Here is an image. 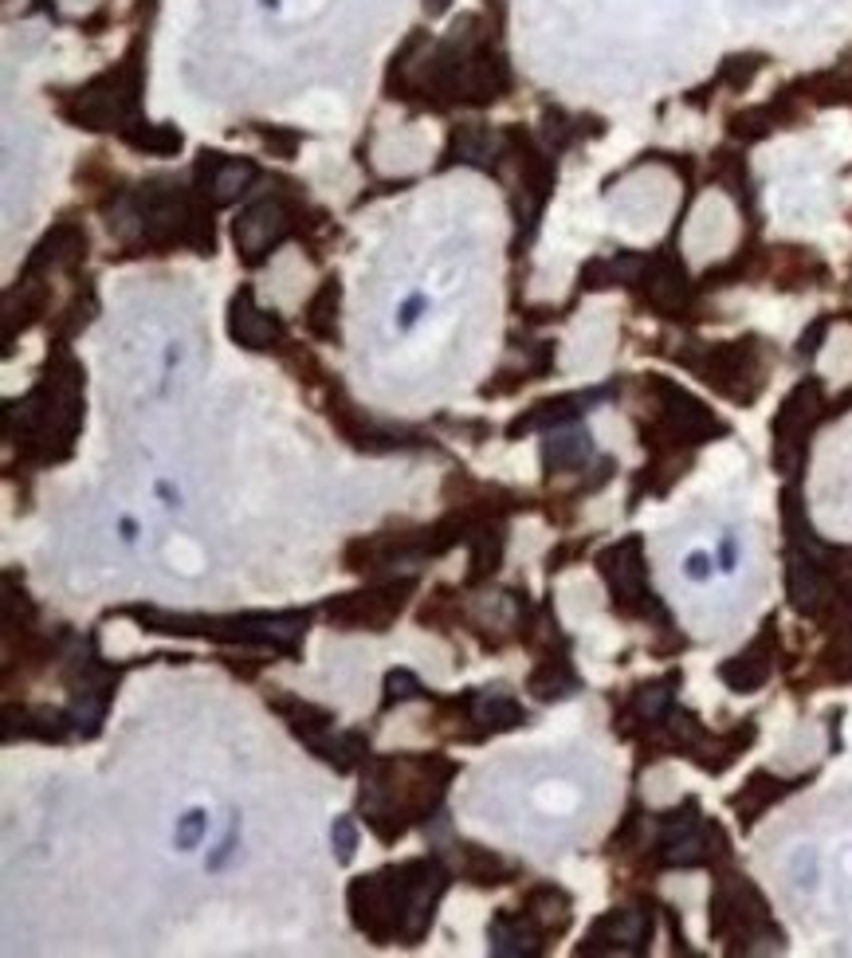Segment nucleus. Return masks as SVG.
I'll use <instances>...</instances> for the list:
<instances>
[{"label":"nucleus","mask_w":852,"mask_h":958,"mask_svg":"<svg viewBox=\"0 0 852 958\" xmlns=\"http://www.w3.org/2000/svg\"><path fill=\"white\" fill-rule=\"evenodd\" d=\"M731 130L739 134V138H763V134H770V122H766V111H751V114H739V119L731 122Z\"/></svg>","instance_id":"35"},{"label":"nucleus","mask_w":852,"mask_h":958,"mask_svg":"<svg viewBox=\"0 0 852 958\" xmlns=\"http://www.w3.org/2000/svg\"><path fill=\"white\" fill-rule=\"evenodd\" d=\"M90 314H95V295H75V303L63 311V319L55 323V331H60V338H71V334L79 331V326L90 323Z\"/></svg>","instance_id":"32"},{"label":"nucleus","mask_w":852,"mask_h":958,"mask_svg":"<svg viewBox=\"0 0 852 958\" xmlns=\"http://www.w3.org/2000/svg\"><path fill=\"white\" fill-rule=\"evenodd\" d=\"M672 687H676V676H668L664 684L637 687V696H632V711H637L644 723H664V719L672 716Z\"/></svg>","instance_id":"30"},{"label":"nucleus","mask_w":852,"mask_h":958,"mask_svg":"<svg viewBox=\"0 0 852 958\" xmlns=\"http://www.w3.org/2000/svg\"><path fill=\"white\" fill-rule=\"evenodd\" d=\"M590 456H593V440L585 428H551V440L542 445V464H546V472L585 468Z\"/></svg>","instance_id":"21"},{"label":"nucleus","mask_w":852,"mask_h":958,"mask_svg":"<svg viewBox=\"0 0 852 958\" xmlns=\"http://www.w3.org/2000/svg\"><path fill=\"white\" fill-rule=\"evenodd\" d=\"M263 141H268V146H275V150H280V153H292V150H295V141H299V134L263 130Z\"/></svg>","instance_id":"39"},{"label":"nucleus","mask_w":852,"mask_h":958,"mask_svg":"<svg viewBox=\"0 0 852 958\" xmlns=\"http://www.w3.org/2000/svg\"><path fill=\"white\" fill-rule=\"evenodd\" d=\"M138 102H141V67L134 60L119 63L114 71H102L90 83H83L79 91L63 95L60 114L79 126V130H126L131 122H138Z\"/></svg>","instance_id":"4"},{"label":"nucleus","mask_w":852,"mask_h":958,"mask_svg":"<svg viewBox=\"0 0 852 958\" xmlns=\"http://www.w3.org/2000/svg\"><path fill=\"white\" fill-rule=\"evenodd\" d=\"M421 692H424L421 680L412 676L409 668H397V672H390V676H385V704H382V707L405 704V699L421 696Z\"/></svg>","instance_id":"31"},{"label":"nucleus","mask_w":852,"mask_h":958,"mask_svg":"<svg viewBox=\"0 0 852 958\" xmlns=\"http://www.w3.org/2000/svg\"><path fill=\"white\" fill-rule=\"evenodd\" d=\"M412 585H417L412 577H397V582L370 585V589H358V594H342L334 601H326V617L342 629L385 633L405 609V601H409Z\"/></svg>","instance_id":"7"},{"label":"nucleus","mask_w":852,"mask_h":958,"mask_svg":"<svg viewBox=\"0 0 852 958\" xmlns=\"http://www.w3.org/2000/svg\"><path fill=\"white\" fill-rule=\"evenodd\" d=\"M652 394L660 397V424L676 440H683V445H703V440L727 433L719 416L703 401H695L688 389H680V385L656 377V382H652Z\"/></svg>","instance_id":"10"},{"label":"nucleus","mask_w":852,"mask_h":958,"mask_svg":"<svg viewBox=\"0 0 852 958\" xmlns=\"http://www.w3.org/2000/svg\"><path fill=\"white\" fill-rule=\"evenodd\" d=\"M641 279L649 283V287H644V295H649V303L656 307V311L672 314V311H680V307L688 303V275H683V268L672 260V256L652 260L649 268H644Z\"/></svg>","instance_id":"19"},{"label":"nucleus","mask_w":852,"mask_h":958,"mask_svg":"<svg viewBox=\"0 0 852 958\" xmlns=\"http://www.w3.org/2000/svg\"><path fill=\"white\" fill-rule=\"evenodd\" d=\"M522 916L531 919L542 935H561L566 923H570V896L554 888V884H539V888H531L527 904H522Z\"/></svg>","instance_id":"23"},{"label":"nucleus","mask_w":852,"mask_h":958,"mask_svg":"<svg viewBox=\"0 0 852 958\" xmlns=\"http://www.w3.org/2000/svg\"><path fill=\"white\" fill-rule=\"evenodd\" d=\"M503 562V531L492 523H483L476 535H471V570H468V585H480L483 577H492Z\"/></svg>","instance_id":"26"},{"label":"nucleus","mask_w":852,"mask_h":958,"mask_svg":"<svg viewBox=\"0 0 852 958\" xmlns=\"http://www.w3.org/2000/svg\"><path fill=\"white\" fill-rule=\"evenodd\" d=\"M448 4L452 0H424V12H429V16H441V12H448Z\"/></svg>","instance_id":"41"},{"label":"nucleus","mask_w":852,"mask_h":958,"mask_svg":"<svg viewBox=\"0 0 852 958\" xmlns=\"http://www.w3.org/2000/svg\"><path fill=\"white\" fill-rule=\"evenodd\" d=\"M4 421H9V436L32 460L51 464L71 456L83 424V365L63 346H55L40 385L28 397L12 401Z\"/></svg>","instance_id":"2"},{"label":"nucleus","mask_w":852,"mask_h":958,"mask_svg":"<svg viewBox=\"0 0 852 958\" xmlns=\"http://www.w3.org/2000/svg\"><path fill=\"white\" fill-rule=\"evenodd\" d=\"M527 687H531L539 699H566L570 692H578V676L570 672V664H566V660H554V656H546V660H542V664L531 672Z\"/></svg>","instance_id":"27"},{"label":"nucleus","mask_w":852,"mask_h":958,"mask_svg":"<svg viewBox=\"0 0 852 958\" xmlns=\"http://www.w3.org/2000/svg\"><path fill=\"white\" fill-rule=\"evenodd\" d=\"M334 848H338V860L346 864V860L354 857V848H358V833H354V825L346 818L334 821Z\"/></svg>","instance_id":"36"},{"label":"nucleus","mask_w":852,"mask_h":958,"mask_svg":"<svg viewBox=\"0 0 852 958\" xmlns=\"http://www.w3.org/2000/svg\"><path fill=\"white\" fill-rule=\"evenodd\" d=\"M292 204L283 197H263V201L248 204L240 212V221L232 228V240H236V252L248 268H260L275 248H280L287 236H292Z\"/></svg>","instance_id":"9"},{"label":"nucleus","mask_w":852,"mask_h":958,"mask_svg":"<svg viewBox=\"0 0 852 958\" xmlns=\"http://www.w3.org/2000/svg\"><path fill=\"white\" fill-rule=\"evenodd\" d=\"M87 256V233L79 224H55L36 248H32L28 263H24L21 279H44L51 268H71Z\"/></svg>","instance_id":"17"},{"label":"nucleus","mask_w":852,"mask_h":958,"mask_svg":"<svg viewBox=\"0 0 852 958\" xmlns=\"http://www.w3.org/2000/svg\"><path fill=\"white\" fill-rule=\"evenodd\" d=\"M131 617H138L150 633H181V636H209L221 645H251L271 648V652L295 656L299 636L307 633V613H240V617H189L165 613V609L134 606Z\"/></svg>","instance_id":"3"},{"label":"nucleus","mask_w":852,"mask_h":958,"mask_svg":"<svg viewBox=\"0 0 852 958\" xmlns=\"http://www.w3.org/2000/svg\"><path fill=\"white\" fill-rule=\"evenodd\" d=\"M122 138L131 141L134 150L141 153H158V158H170V153L181 150V130L177 126H153V122H131L126 130H122Z\"/></svg>","instance_id":"29"},{"label":"nucleus","mask_w":852,"mask_h":958,"mask_svg":"<svg viewBox=\"0 0 852 958\" xmlns=\"http://www.w3.org/2000/svg\"><path fill=\"white\" fill-rule=\"evenodd\" d=\"M825 331H829V319H817V323H813L810 331L802 334V343H798V353H802V358H813V353L822 350Z\"/></svg>","instance_id":"37"},{"label":"nucleus","mask_w":852,"mask_h":958,"mask_svg":"<svg viewBox=\"0 0 852 958\" xmlns=\"http://www.w3.org/2000/svg\"><path fill=\"white\" fill-rule=\"evenodd\" d=\"M683 574L692 577V582H707V577H712V555H703V550L688 555V565H683Z\"/></svg>","instance_id":"38"},{"label":"nucleus","mask_w":852,"mask_h":958,"mask_svg":"<svg viewBox=\"0 0 852 958\" xmlns=\"http://www.w3.org/2000/svg\"><path fill=\"white\" fill-rule=\"evenodd\" d=\"M652 935V923L644 911L617 908L609 916H602L585 935V955H605V950H644Z\"/></svg>","instance_id":"14"},{"label":"nucleus","mask_w":852,"mask_h":958,"mask_svg":"<svg viewBox=\"0 0 852 958\" xmlns=\"http://www.w3.org/2000/svg\"><path fill=\"white\" fill-rule=\"evenodd\" d=\"M602 577L609 582V594L613 601L632 617H656L660 606H656V597L649 589V565H644V543L637 535L621 538V543H613L602 558Z\"/></svg>","instance_id":"6"},{"label":"nucleus","mask_w":852,"mask_h":958,"mask_svg":"<svg viewBox=\"0 0 852 958\" xmlns=\"http://www.w3.org/2000/svg\"><path fill=\"white\" fill-rule=\"evenodd\" d=\"M448 892V868L436 857H417L361 876L350 884V916L373 943H421L436 904Z\"/></svg>","instance_id":"1"},{"label":"nucleus","mask_w":852,"mask_h":958,"mask_svg":"<svg viewBox=\"0 0 852 958\" xmlns=\"http://www.w3.org/2000/svg\"><path fill=\"white\" fill-rule=\"evenodd\" d=\"M683 365H692L695 374L707 385H715L723 397L731 401H754L763 389V362H758V343L742 338V343H723L703 350L700 358L683 353Z\"/></svg>","instance_id":"5"},{"label":"nucleus","mask_w":852,"mask_h":958,"mask_svg":"<svg viewBox=\"0 0 852 958\" xmlns=\"http://www.w3.org/2000/svg\"><path fill=\"white\" fill-rule=\"evenodd\" d=\"M754 71H758V55L727 60V63H723V83H731V87H746V83L754 79Z\"/></svg>","instance_id":"33"},{"label":"nucleus","mask_w":852,"mask_h":958,"mask_svg":"<svg viewBox=\"0 0 852 958\" xmlns=\"http://www.w3.org/2000/svg\"><path fill=\"white\" fill-rule=\"evenodd\" d=\"M766 645H770V633H766L763 640H754L746 652L731 656V660L719 668V680H723V684L731 687V692H754V687H763L766 680H770V672H774Z\"/></svg>","instance_id":"20"},{"label":"nucleus","mask_w":852,"mask_h":958,"mask_svg":"<svg viewBox=\"0 0 852 958\" xmlns=\"http://www.w3.org/2000/svg\"><path fill=\"white\" fill-rule=\"evenodd\" d=\"M782 794H790V786H786L782 777H774V774H754L746 786H742V794L731 797V806L739 809V818L751 825L758 813H763L766 806H774Z\"/></svg>","instance_id":"25"},{"label":"nucleus","mask_w":852,"mask_h":958,"mask_svg":"<svg viewBox=\"0 0 852 958\" xmlns=\"http://www.w3.org/2000/svg\"><path fill=\"white\" fill-rule=\"evenodd\" d=\"M229 334L244 350H271L283 338V323L275 311H263L256 303L251 287H240L229 303Z\"/></svg>","instance_id":"13"},{"label":"nucleus","mask_w":852,"mask_h":958,"mask_svg":"<svg viewBox=\"0 0 852 958\" xmlns=\"http://www.w3.org/2000/svg\"><path fill=\"white\" fill-rule=\"evenodd\" d=\"M786 594H790V606L802 617L825 613V606L832 601V582L825 574L822 558L793 546L790 562H786Z\"/></svg>","instance_id":"12"},{"label":"nucleus","mask_w":852,"mask_h":958,"mask_svg":"<svg viewBox=\"0 0 852 958\" xmlns=\"http://www.w3.org/2000/svg\"><path fill=\"white\" fill-rule=\"evenodd\" d=\"M464 723H476V735H495V731H515L527 723V711L503 692H471L460 699Z\"/></svg>","instance_id":"18"},{"label":"nucleus","mask_w":852,"mask_h":958,"mask_svg":"<svg viewBox=\"0 0 852 958\" xmlns=\"http://www.w3.org/2000/svg\"><path fill=\"white\" fill-rule=\"evenodd\" d=\"M542 134H546V141H551L554 150H561V146H566V141H570V119H566V114L561 111H546L542 114Z\"/></svg>","instance_id":"34"},{"label":"nucleus","mask_w":852,"mask_h":958,"mask_svg":"<svg viewBox=\"0 0 852 958\" xmlns=\"http://www.w3.org/2000/svg\"><path fill=\"white\" fill-rule=\"evenodd\" d=\"M256 182V165L248 158H229V153H201L197 162V197L217 204L240 201L248 185Z\"/></svg>","instance_id":"11"},{"label":"nucleus","mask_w":852,"mask_h":958,"mask_svg":"<svg viewBox=\"0 0 852 958\" xmlns=\"http://www.w3.org/2000/svg\"><path fill=\"white\" fill-rule=\"evenodd\" d=\"M542 931L534 928L531 919L511 916V911H499L492 923V950L495 955H539L542 950Z\"/></svg>","instance_id":"22"},{"label":"nucleus","mask_w":852,"mask_h":958,"mask_svg":"<svg viewBox=\"0 0 852 958\" xmlns=\"http://www.w3.org/2000/svg\"><path fill=\"white\" fill-rule=\"evenodd\" d=\"M609 394H613V389H590V394H566V397H551V401H539L534 409H527V413L515 416V421L507 424V436L551 433V428H561V424L578 421L590 405L605 401Z\"/></svg>","instance_id":"15"},{"label":"nucleus","mask_w":852,"mask_h":958,"mask_svg":"<svg viewBox=\"0 0 852 958\" xmlns=\"http://www.w3.org/2000/svg\"><path fill=\"white\" fill-rule=\"evenodd\" d=\"M723 570H734V558H739V543H734V535L723 538Z\"/></svg>","instance_id":"40"},{"label":"nucleus","mask_w":852,"mask_h":958,"mask_svg":"<svg viewBox=\"0 0 852 958\" xmlns=\"http://www.w3.org/2000/svg\"><path fill=\"white\" fill-rule=\"evenodd\" d=\"M507 141L503 134H495L492 126H480V122H468V126H456L448 134V150H444V165H471V170H495L499 158L507 153Z\"/></svg>","instance_id":"16"},{"label":"nucleus","mask_w":852,"mask_h":958,"mask_svg":"<svg viewBox=\"0 0 852 958\" xmlns=\"http://www.w3.org/2000/svg\"><path fill=\"white\" fill-rule=\"evenodd\" d=\"M822 416V382H798L790 397L782 401L778 416H774V464L782 472H798L805 460V436H810L813 421Z\"/></svg>","instance_id":"8"},{"label":"nucleus","mask_w":852,"mask_h":958,"mask_svg":"<svg viewBox=\"0 0 852 958\" xmlns=\"http://www.w3.org/2000/svg\"><path fill=\"white\" fill-rule=\"evenodd\" d=\"M338 279H326L319 291L311 295V303H307V331L314 338H334L338 334Z\"/></svg>","instance_id":"28"},{"label":"nucleus","mask_w":852,"mask_h":958,"mask_svg":"<svg viewBox=\"0 0 852 958\" xmlns=\"http://www.w3.org/2000/svg\"><path fill=\"white\" fill-rule=\"evenodd\" d=\"M460 876L476 888H495V884H507L515 876V868L503 857H495L492 848L460 845Z\"/></svg>","instance_id":"24"}]
</instances>
